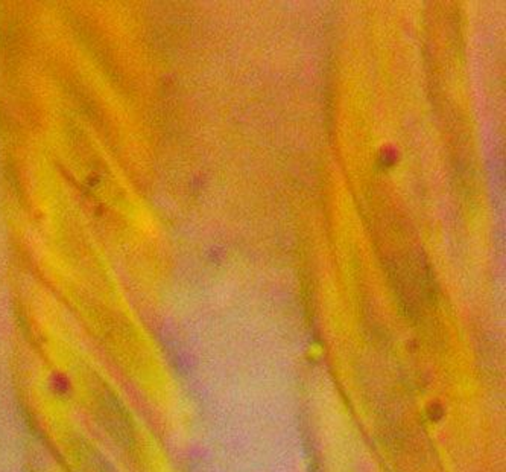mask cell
<instances>
[{"mask_svg": "<svg viewBox=\"0 0 506 472\" xmlns=\"http://www.w3.org/2000/svg\"><path fill=\"white\" fill-rule=\"evenodd\" d=\"M46 385H48L49 393L59 399L68 398V396L73 393L72 378L68 376L66 372H61V370L50 372L48 381H46Z\"/></svg>", "mask_w": 506, "mask_h": 472, "instance_id": "1", "label": "cell"}]
</instances>
